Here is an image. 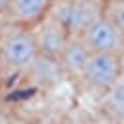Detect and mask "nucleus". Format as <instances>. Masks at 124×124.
Instances as JSON below:
<instances>
[{"label": "nucleus", "instance_id": "1", "mask_svg": "<svg viewBox=\"0 0 124 124\" xmlns=\"http://www.w3.org/2000/svg\"><path fill=\"white\" fill-rule=\"evenodd\" d=\"M105 0H62L54 2L50 17H54L70 37H79L83 29L103 14Z\"/></svg>", "mask_w": 124, "mask_h": 124}, {"label": "nucleus", "instance_id": "12", "mask_svg": "<svg viewBox=\"0 0 124 124\" xmlns=\"http://www.w3.org/2000/svg\"><path fill=\"white\" fill-rule=\"evenodd\" d=\"M118 2H124V0H118Z\"/></svg>", "mask_w": 124, "mask_h": 124}, {"label": "nucleus", "instance_id": "6", "mask_svg": "<svg viewBox=\"0 0 124 124\" xmlns=\"http://www.w3.org/2000/svg\"><path fill=\"white\" fill-rule=\"evenodd\" d=\"M33 31H35V39H37V46H39V56H48V58L58 60L70 41L68 31L50 16L41 25H37Z\"/></svg>", "mask_w": 124, "mask_h": 124}, {"label": "nucleus", "instance_id": "2", "mask_svg": "<svg viewBox=\"0 0 124 124\" xmlns=\"http://www.w3.org/2000/svg\"><path fill=\"white\" fill-rule=\"evenodd\" d=\"M0 56L12 70H29L39 58V46L33 29L14 27L0 45Z\"/></svg>", "mask_w": 124, "mask_h": 124}, {"label": "nucleus", "instance_id": "4", "mask_svg": "<svg viewBox=\"0 0 124 124\" xmlns=\"http://www.w3.org/2000/svg\"><path fill=\"white\" fill-rule=\"evenodd\" d=\"M120 76L122 66L118 54H91L81 74V81L87 83L91 89L105 93Z\"/></svg>", "mask_w": 124, "mask_h": 124}, {"label": "nucleus", "instance_id": "7", "mask_svg": "<svg viewBox=\"0 0 124 124\" xmlns=\"http://www.w3.org/2000/svg\"><path fill=\"white\" fill-rule=\"evenodd\" d=\"M91 52L87 50V46L81 43L79 37H70L66 48L62 50L58 62L66 74V78H79L81 79V74L85 70V64L89 60Z\"/></svg>", "mask_w": 124, "mask_h": 124}, {"label": "nucleus", "instance_id": "3", "mask_svg": "<svg viewBox=\"0 0 124 124\" xmlns=\"http://www.w3.org/2000/svg\"><path fill=\"white\" fill-rule=\"evenodd\" d=\"M79 39L91 54H120L124 48V37L103 14L83 29Z\"/></svg>", "mask_w": 124, "mask_h": 124}, {"label": "nucleus", "instance_id": "5", "mask_svg": "<svg viewBox=\"0 0 124 124\" xmlns=\"http://www.w3.org/2000/svg\"><path fill=\"white\" fill-rule=\"evenodd\" d=\"M54 2L56 0H12L2 16L14 27L35 29L50 16Z\"/></svg>", "mask_w": 124, "mask_h": 124}, {"label": "nucleus", "instance_id": "10", "mask_svg": "<svg viewBox=\"0 0 124 124\" xmlns=\"http://www.w3.org/2000/svg\"><path fill=\"white\" fill-rule=\"evenodd\" d=\"M103 16L108 17L112 21V25L120 31V35L124 37V2L118 0H105V8H103Z\"/></svg>", "mask_w": 124, "mask_h": 124}, {"label": "nucleus", "instance_id": "9", "mask_svg": "<svg viewBox=\"0 0 124 124\" xmlns=\"http://www.w3.org/2000/svg\"><path fill=\"white\" fill-rule=\"evenodd\" d=\"M29 72L39 81H45V83H56L60 78H66L60 62L56 58H48V56H39L35 60V64L29 68Z\"/></svg>", "mask_w": 124, "mask_h": 124}, {"label": "nucleus", "instance_id": "8", "mask_svg": "<svg viewBox=\"0 0 124 124\" xmlns=\"http://www.w3.org/2000/svg\"><path fill=\"white\" fill-rule=\"evenodd\" d=\"M103 108L110 118L124 122V74L103 93Z\"/></svg>", "mask_w": 124, "mask_h": 124}, {"label": "nucleus", "instance_id": "11", "mask_svg": "<svg viewBox=\"0 0 124 124\" xmlns=\"http://www.w3.org/2000/svg\"><path fill=\"white\" fill-rule=\"evenodd\" d=\"M10 2H12V0H0V14H4V10L8 8Z\"/></svg>", "mask_w": 124, "mask_h": 124}]
</instances>
